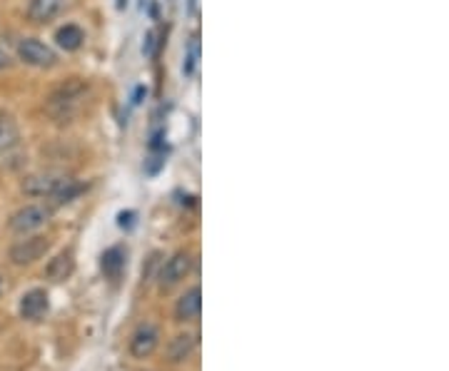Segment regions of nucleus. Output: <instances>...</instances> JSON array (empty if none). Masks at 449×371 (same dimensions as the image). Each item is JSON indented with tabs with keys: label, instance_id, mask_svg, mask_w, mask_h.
<instances>
[{
	"label": "nucleus",
	"instance_id": "17",
	"mask_svg": "<svg viewBox=\"0 0 449 371\" xmlns=\"http://www.w3.org/2000/svg\"><path fill=\"white\" fill-rule=\"evenodd\" d=\"M198 60H200V43H198V38H193L190 40V45H188V58H185V65H183V73L188 75H195V68H198Z\"/></svg>",
	"mask_w": 449,
	"mask_h": 371
},
{
	"label": "nucleus",
	"instance_id": "18",
	"mask_svg": "<svg viewBox=\"0 0 449 371\" xmlns=\"http://www.w3.org/2000/svg\"><path fill=\"white\" fill-rule=\"evenodd\" d=\"M118 225L123 227V230H125V227H133L135 225V212H120V215H118Z\"/></svg>",
	"mask_w": 449,
	"mask_h": 371
},
{
	"label": "nucleus",
	"instance_id": "5",
	"mask_svg": "<svg viewBox=\"0 0 449 371\" xmlns=\"http://www.w3.org/2000/svg\"><path fill=\"white\" fill-rule=\"evenodd\" d=\"M158 344H160L158 327H155V324H143V327H138V332L133 334V339H130V352L138 359H148L150 354L158 349Z\"/></svg>",
	"mask_w": 449,
	"mask_h": 371
},
{
	"label": "nucleus",
	"instance_id": "20",
	"mask_svg": "<svg viewBox=\"0 0 449 371\" xmlns=\"http://www.w3.org/2000/svg\"><path fill=\"white\" fill-rule=\"evenodd\" d=\"M153 45H155V33H148L145 35V45H143V53L148 55V58L153 55Z\"/></svg>",
	"mask_w": 449,
	"mask_h": 371
},
{
	"label": "nucleus",
	"instance_id": "9",
	"mask_svg": "<svg viewBox=\"0 0 449 371\" xmlns=\"http://www.w3.org/2000/svg\"><path fill=\"white\" fill-rule=\"evenodd\" d=\"M45 312H48V294L43 289H30V292L23 294V299H20V317L35 322Z\"/></svg>",
	"mask_w": 449,
	"mask_h": 371
},
{
	"label": "nucleus",
	"instance_id": "21",
	"mask_svg": "<svg viewBox=\"0 0 449 371\" xmlns=\"http://www.w3.org/2000/svg\"><path fill=\"white\" fill-rule=\"evenodd\" d=\"M10 65V58H8V53H5V50H0V70L3 68H8Z\"/></svg>",
	"mask_w": 449,
	"mask_h": 371
},
{
	"label": "nucleus",
	"instance_id": "1",
	"mask_svg": "<svg viewBox=\"0 0 449 371\" xmlns=\"http://www.w3.org/2000/svg\"><path fill=\"white\" fill-rule=\"evenodd\" d=\"M85 95H88V83H83L80 78H73L65 85H60L45 100V110H48V115L55 123H70L80 113V108H83Z\"/></svg>",
	"mask_w": 449,
	"mask_h": 371
},
{
	"label": "nucleus",
	"instance_id": "7",
	"mask_svg": "<svg viewBox=\"0 0 449 371\" xmlns=\"http://www.w3.org/2000/svg\"><path fill=\"white\" fill-rule=\"evenodd\" d=\"M68 180L65 175H58V172H43V175H33L28 177V180L23 182V192H28V195H35V197H53L55 190H58L63 182Z\"/></svg>",
	"mask_w": 449,
	"mask_h": 371
},
{
	"label": "nucleus",
	"instance_id": "3",
	"mask_svg": "<svg viewBox=\"0 0 449 371\" xmlns=\"http://www.w3.org/2000/svg\"><path fill=\"white\" fill-rule=\"evenodd\" d=\"M18 55L23 63L33 65V68H53L55 60H58L48 45L40 43V40H35V38H25L23 43L18 45Z\"/></svg>",
	"mask_w": 449,
	"mask_h": 371
},
{
	"label": "nucleus",
	"instance_id": "16",
	"mask_svg": "<svg viewBox=\"0 0 449 371\" xmlns=\"http://www.w3.org/2000/svg\"><path fill=\"white\" fill-rule=\"evenodd\" d=\"M83 192V185L80 182H75L73 177H68V180L63 182V185L55 190V195H53V200L58 202V205H65V202H73L75 197Z\"/></svg>",
	"mask_w": 449,
	"mask_h": 371
},
{
	"label": "nucleus",
	"instance_id": "6",
	"mask_svg": "<svg viewBox=\"0 0 449 371\" xmlns=\"http://www.w3.org/2000/svg\"><path fill=\"white\" fill-rule=\"evenodd\" d=\"M190 269H193V257H190L188 252L173 254V257L165 262L163 272H160V284H163V287H173V284H178L180 279L188 277Z\"/></svg>",
	"mask_w": 449,
	"mask_h": 371
},
{
	"label": "nucleus",
	"instance_id": "4",
	"mask_svg": "<svg viewBox=\"0 0 449 371\" xmlns=\"http://www.w3.org/2000/svg\"><path fill=\"white\" fill-rule=\"evenodd\" d=\"M48 240L45 237H28V240L18 242V245L10 247V262L25 267V264H33L48 252Z\"/></svg>",
	"mask_w": 449,
	"mask_h": 371
},
{
	"label": "nucleus",
	"instance_id": "2",
	"mask_svg": "<svg viewBox=\"0 0 449 371\" xmlns=\"http://www.w3.org/2000/svg\"><path fill=\"white\" fill-rule=\"evenodd\" d=\"M50 212L40 205H25L23 210H18L13 217H10V230L18 232V235H25V232L40 230V227L48 222Z\"/></svg>",
	"mask_w": 449,
	"mask_h": 371
},
{
	"label": "nucleus",
	"instance_id": "14",
	"mask_svg": "<svg viewBox=\"0 0 449 371\" xmlns=\"http://www.w3.org/2000/svg\"><path fill=\"white\" fill-rule=\"evenodd\" d=\"M55 40H58V45L63 50H68V53H73V50H78L80 45H83L85 40V33L78 28V25H65V28L58 30V35H55Z\"/></svg>",
	"mask_w": 449,
	"mask_h": 371
},
{
	"label": "nucleus",
	"instance_id": "12",
	"mask_svg": "<svg viewBox=\"0 0 449 371\" xmlns=\"http://www.w3.org/2000/svg\"><path fill=\"white\" fill-rule=\"evenodd\" d=\"M73 269H75L73 252H60L55 259H50L48 277L53 279V282H63V279H68L70 274H73Z\"/></svg>",
	"mask_w": 449,
	"mask_h": 371
},
{
	"label": "nucleus",
	"instance_id": "11",
	"mask_svg": "<svg viewBox=\"0 0 449 371\" xmlns=\"http://www.w3.org/2000/svg\"><path fill=\"white\" fill-rule=\"evenodd\" d=\"M100 269H103L105 277L110 279H118L125 269V249L123 247H110L103 252L100 257Z\"/></svg>",
	"mask_w": 449,
	"mask_h": 371
},
{
	"label": "nucleus",
	"instance_id": "15",
	"mask_svg": "<svg viewBox=\"0 0 449 371\" xmlns=\"http://www.w3.org/2000/svg\"><path fill=\"white\" fill-rule=\"evenodd\" d=\"M20 137V130L18 125H15L13 118H8V115H0V152L10 150V147L18 142Z\"/></svg>",
	"mask_w": 449,
	"mask_h": 371
},
{
	"label": "nucleus",
	"instance_id": "19",
	"mask_svg": "<svg viewBox=\"0 0 449 371\" xmlns=\"http://www.w3.org/2000/svg\"><path fill=\"white\" fill-rule=\"evenodd\" d=\"M163 162H165V160H160V157H150V162L145 165V172H148V175H155V172H158L160 167H163Z\"/></svg>",
	"mask_w": 449,
	"mask_h": 371
},
{
	"label": "nucleus",
	"instance_id": "13",
	"mask_svg": "<svg viewBox=\"0 0 449 371\" xmlns=\"http://www.w3.org/2000/svg\"><path fill=\"white\" fill-rule=\"evenodd\" d=\"M193 349H195V337H193V334H180V337H175L173 342H170V347H168L170 362H185V359L193 354Z\"/></svg>",
	"mask_w": 449,
	"mask_h": 371
},
{
	"label": "nucleus",
	"instance_id": "8",
	"mask_svg": "<svg viewBox=\"0 0 449 371\" xmlns=\"http://www.w3.org/2000/svg\"><path fill=\"white\" fill-rule=\"evenodd\" d=\"M68 0H30L28 5V18L33 23H50L53 18H58L60 13L65 10Z\"/></svg>",
	"mask_w": 449,
	"mask_h": 371
},
{
	"label": "nucleus",
	"instance_id": "10",
	"mask_svg": "<svg viewBox=\"0 0 449 371\" xmlns=\"http://www.w3.org/2000/svg\"><path fill=\"white\" fill-rule=\"evenodd\" d=\"M200 309H203V292H200V287H193L178 299L175 314H178L180 322H193V319L200 317Z\"/></svg>",
	"mask_w": 449,
	"mask_h": 371
}]
</instances>
